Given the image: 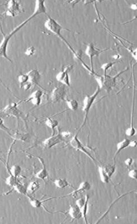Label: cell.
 I'll use <instances>...</instances> for the list:
<instances>
[{"mask_svg": "<svg viewBox=\"0 0 137 224\" xmlns=\"http://www.w3.org/2000/svg\"><path fill=\"white\" fill-rule=\"evenodd\" d=\"M35 2H36V5H35V10L33 14L30 17H28L26 20H25L22 23H21L18 26L16 27L11 33H10L9 34H4L3 32L2 31L4 38L2 42L0 43V57H3L5 58L8 60L10 61L11 63H12V60L10 59L7 54L8 45L11 38L16 33H17L18 31H19V30L23 27L30 20L37 17L38 15H39L42 13H45V14L46 13V6L45 5V1L43 0H38L36 1Z\"/></svg>", "mask_w": 137, "mask_h": 224, "instance_id": "cell-1", "label": "cell"}, {"mask_svg": "<svg viewBox=\"0 0 137 224\" xmlns=\"http://www.w3.org/2000/svg\"><path fill=\"white\" fill-rule=\"evenodd\" d=\"M45 26L48 30L51 31L56 36H58L63 42H64V43L67 46L68 48L75 55V56H76V57L80 60V57L79 56L78 54H77L76 51L72 47V46L69 44V43L65 39L64 37L61 34V31L62 29H63V27H62L59 23H58L57 21H56L54 19L50 17H48L47 20L46 21L45 23Z\"/></svg>", "mask_w": 137, "mask_h": 224, "instance_id": "cell-2", "label": "cell"}, {"mask_svg": "<svg viewBox=\"0 0 137 224\" xmlns=\"http://www.w3.org/2000/svg\"><path fill=\"white\" fill-rule=\"evenodd\" d=\"M101 92L100 88L99 87H97V90L94 92V93L91 96H86L83 102V107H82V110L85 113V117L84 119V122L82 125L81 128H82L85 125L86 123V120L87 119L88 115L89 113V112L91 108L92 105L93 104V102H94L95 100L97 98V96Z\"/></svg>", "mask_w": 137, "mask_h": 224, "instance_id": "cell-3", "label": "cell"}, {"mask_svg": "<svg viewBox=\"0 0 137 224\" xmlns=\"http://www.w3.org/2000/svg\"><path fill=\"white\" fill-rule=\"evenodd\" d=\"M108 49L106 50H100L99 49H97L95 48L94 45L93 43H89L87 46V48L85 50V54L88 55L91 61V71L92 72V75L95 74V72H94V69H93V58L94 56H99L100 54H101L102 52L107 50Z\"/></svg>", "mask_w": 137, "mask_h": 224, "instance_id": "cell-4", "label": "cell"}, {"mask_svg": "<svg viewBox=\"0 0 137 224\" xmlns=\"http://www.w3.org/2000/svg\"><path fill=\"white\" fill-rule=\"evenodd\" d=\"M73 66L72 65H67L63 70L59 72L56 75V79L59 82H61L63 85H66L68 86H70V79L69 73L72 71L73 69Z\"/></svg>", "mask_w": 137, "mask_h": 224, "instance_id": "cell-5", "label": "cell"}, {"mask_svg": "<svg viewBox=\"0 0 137 224\" xmlns=\"http://www.w3.org/2000/svg\"><path fill=\"white\" fill-rule=\"evenodd\" d=\"M21 12L20 5L18 1L10 0L8 2L7 9L5 11V15L11 17H14L18 16Z\"/></svg>", "mask_w": 137, "mask_h": 224, "instance_id": "cell-6", "label": "cell"}, {"mask_svg": "<svg viewBox=\"0 0 137 224\" xmlns=\"http://www.w3.org/2000/svg\"><path fill=\"white\" fill-rule=\"evenodd\" d=\"M65 94V88L64 85H60L56 87L53 90L50 96V99L52 102H57L58 101L64 100Z\"/></svg>", "mask_w": 137, "mask_h": 224, "instance_id": "cell-7", "label": "cell"}, {"mask_svg": "<svg viewBox=\"0 0 137 224\" xmlns=\"http://www.w3.org/2000/svg\"><path fill=\"white\" fill-rule=\"evenodd\" d=\"M3 113L9 116L17 118L18 119L19 118H22L23 113L17 108V104L16 103H11L8 105L2 111Z\"/></svg>", "mask_w": 137, "mask_h": 224, "instance_id": "cell-8", "label": "cell"}, {"mask_svg": "<svg viewBox=\"0 0 137 224\" xmlns=\"http://www.w3.org/2000/svg\"><path fill=\"white\" fill-rule=\"evenodd\" d=\"M70 144H71V146L72 147H73L74 149H75L76 150H80V151L84 153L86 155H87L93 161H96L95 159H94V158L92 156L91 154L87 150V149L84 147V146H83L82 143L80 141V140L79 139L77 135H75L72 138V139L70 141Z\"/></svg>", "mask_w": 137, "mask_h": 224, "instance_id": "cell-9", "label": "cell"}, {"mask_svg": "<svg viewBox=\"0 0 137 224\" xmlns=\"http://www.w3.org/2000/svg\"><path fill=\"white\" fill-rule=\"evenodd\" d=\"M63 141L62 135L59 133L56 135H52L51 137L47 138L43 142V146L46 149H51L55 145L60 143Z\"/></svg>", "mask_w": 137, "mask_h": 224, "instance_id": "cell-10", "label": "cell"}, {"mask_svg": "<svg viewBox=\"0 0 137 224\" xmlns=\"http://www.w3.org/2000/svg\"><path fill=\"white\" fill-rule=\"evenodd\" d=\"M43 96V92L40 90H37L34 92L27 100H25L26 102H30L34 105L38 106L41 104L42 97Z\"/></svg>", "mask_w": 137, "mask_h": 224, "instance_id": "cell-11", "label": "cell"}, {"mask_svg": "<svg viewBox=\"0 0 137 224\" xmlns=\"http://www.w3.org/2000/svg\"><path fill=\"white\" fill-rule=\"evenodd\" d=\"M68 213L73 220H79V219L82 217V210H81L80 208L76 204L70 205Z\"/></svg>", "mask_w": 137, "mask_h": 224, "instance_id": "cell-12", "label": "cell"}, {"mask_svg": "<svg viewBox=\"0 0 137 224\" xmlns=\"http://www.w3.org/2000/svg\"><path fill=\"white\" fill-rule=\"evenodd\" d=\"M28 77V82L32 84L39 85L40 79V75L37 70H32L26 73Z\"/></svg>", "mask_w": 137, "mask_h": 224, "instance_id": "cell-13", "label": "cell"}, {"mask_svg": "<svg viewBox=\"0 0 137 224\" xmlns=\"http://www.w3.org/2000/svg\"><path fill=\"white\" fill-rule=\"evenodd\" d=\"M90 189H91V184L88 181H85L82 182L80 184V186H79V188H77V189L73 191L71 195H72V197L75 198V197H77L78 195L84 192L88 191Z\"/></svg>", "mask_w": 137, "mask_h": 224, "instance_id": "cell-14", "label": "cell"}, {"mask_svg": "<svg viewBox=\"0 0 137 224\" xmlns=\"http://www.w3.org/2000/svg\"><path fill=\"white\" fill-rule=\"evenodd\" d=\"M38 158L40 160L41 164H42L43 168L41 170H40L39 172H37L36 175H35V177L39 179L44 180L48 176V173H47V171L46 170V165H45V163L44 162V160L42 158H41L40 157H38Z\"/></svg>", "mask_w": 137, "mask_h": 224, "instance_id": "cell-15", "label": "cell"}, {"mask_svg": "<svg viewBox=\"0 0 137 224\" xmlns=\"http://www.w3.org/2000/svg\"><path fill=\"white\" fill-rule=\"evenodd\" d=\"M130 142V140L128 139H124L123 141H121L117 144V151L115 154L114 158L117 156V155L121 152L122 150L126 149L128 147L129 143Z\"/></svg>", "mask_w": 137, "mask_h": 224, "instance_id": "cell-16", "label": "cell"}, {"mask_svg": "<svg viewBox=\"0 0 137 224\" xmlns=\"http://www.w3.org/2000/svg\"><path fill=\"white\" fill-rule=\"evenodd\" d=\"M40 187V186L39 182H38L37 181H32L28 186V188H27V193L28 194L32 195L35 192H36Z\"/></svg>", "mask_w": 137, "mask_h": 224, "instance_id": "cell-17", "label": "cell"}, {"mask_svg": "<svg viewBox=\"0 0 137 224\" xmlns=\"http://www.w3.org/2000/svg\"><path fill=\"white\" fill-rule=\"evenodd\" d=\"M45 124L47 127H48L49 128H50L52 130V131H53V135H54L55 134V128L59 125L58 121L56 119H52L51 118L47 117L46 119V122H45Z\"/></svg>", "mask_w": 137, "mask_h": 224, "instance_id": "cell-18", "label": "cell"}, {"mask_svg": "<svg viewBox=\"0 0 137 224\" xmlns=\"http://www.w3.org/2000/svg\"><path fill=\"white\" fill-rule=\"evenodd\" d=\"M102 167V169L104 171L105 173L106 174V175L109 178H111V177L113 176V175L115 172V171H116L115 166L114 165L106 164H105Z\"/></svg>", "mask_w": 137, "mask_h": 224, "instance_id": "cell-19", "label": "cell"}, {"mask_svg": "<svg viewBox=\"0 0 137 224\" xmlns=\"http://www.w3.org/2000/svg\"><path fill=\"white\" fill-rule=\"evenodd\" d=\"M54 183L57 188L60 189H63L70 186L67 180L62 178H58L55 179Z\"/></svg>", "mask_w": 137, "mask_h": 224, "instance_id": "cell-20", "label": "cell"}, {"mask_svg": "<svg viewBox=\"0 0 137 224\" xmlns=\"http://www.w3.org/2000/svg\"><path fill=\"white\" fill-rule=\"evenodd\" d=\"M86 196V201L83 206L82 208L81 209L82 212V217L84 218V220L85 221V224H88V220H87V212H88V201H89V196L88 195H85Z\"/></svg>", "mask_w": 137, "mask_h": 224, "instance_id": "cell-21", "label": "cell"}, {"mask_svg": "<svg viewBox=\"0 0 137 224\" xmlns=\"http://www.w3.org/2000/svg\"><path fill=\"white\" fill-rule=\"evenodd\" d=\"M12 137L14 139H16V140L26 142V141H28L29 139V134L27 133H21L17 132L13 135Z\"/></svg>", "mask_w": 137, "mask_h": 224, "instance_id": "cell-22", "label": "cell"}, {"mask_svg": "<svg viewBox=\"0 0 137 224\" xmlns=\"http://www.w3.org/2000/svg\"><path fill=\"white\" fill-rule=\"evenodd\" d=\"M13 188L16 191H17L20 194L26 195L27 193V188H26L23 185H22L21 183H20L19 181H18L13 186Z\"/></svg>", "mask_w": 137, "mask_h": 224, "instance_id": "cell-23", "label": "cell"}, {"mask_svg": "<svg viewBox=\"0 0 137 224\" xmlns=\"http://www.w3.org/2000/svg\"><path fill=\"white\" fill-rule=\"evenodd\" d=\"M99 175H100V177L101 181L102 183H105V184L108 183L110 178H109L106 175V174L105 173L102 166H100L99 167Z\"/></svg>", "mask_w": 137, "mask_h": 224, "instance_id": "cell-24", "label": "cell"}, {"mask_svg": "<svg viewBox=\"0 0 137 224\" xmlns=\"http://www.w3.org/2000/svg\"><path fill=\"white\" fill-rule=\"evenodd\" d=\"M67 105L68 108L71 109L72 111H76L78 109L79 107V104L78 102L75 100H67L66 101Z\"/></svg>", "mask_w": 137, "mask_h": 224, "instance_id": "cell-25", "label": "cell"}, {"mask_svg": "<svg viewBox=\"0 0 137 224\" xmlns=\"http://www.w3.org/2000/svg\"><path fill=\"white\" fill-rule=\"evenodd\" d=\"M10 171L11 175L14 176V177L17 178L18 175H19L20 173L21 172L22 169L19 165L15 164V165H13V166H11Z\"/></svg>", "mask_w": 137, "mask_h": 224, "instance_id": "cell-26", "label": "cell"}, {"mask_svg": "<svg viewBox=\"0 0 137 224\" xmlns=\"http://www.w3.org/2000/svg\"><path fill=\"white\" fill-rule=\"evenodd\" d=\"M29 201H30V204H31V206L35 208H40L42 206V203H43V201L35 199V198L31 197H29Z\"/></svg>", "mask_w": 137, "mask_h": 224, "instance_id": "cell-27", "label": "cell"}, {"mask_svg": "<svg viewBox=\"0 0 137 224\" xmlns=\"http://www.w3.org/2000/svg\"><path fill=\"white\" fill-rule=\"evenodd\" d=\"M18 80L21 88L24 84H25L26 83L28 82V75L27 74L20 75L18 76Z\"/></svg>", "mask_w": 137, "mask_h": 224, "instance_id": "cell-28", "label": "cell"}, {"mask_svg": "<svg viewBox=\"0 0 137 224\" xmlns=\"http://www.w3.org/2000/svg\"><path fill=\"white\" fill-rule=\"evenodd\" d=\"M18 181L17 179V178L16 177H14V176L13 175H10L6 179V184L8 186H12L13 187Z\"/></svg>", "mask_w": 137, "mask_h": 224, "instance_id": "cell-29", "label": "cell"}, {"mask_svg": "<svg viewBox=\"0 0 137 224\" xmlns=\"http://www.w3.org/2000/svg\"><path fill=\"white\" fill-rule=\"evenodd\" d=\"M116 63V62H109V63H105L103 65H102V66L101 67V68L103 70L104 72V75H106V71L108 70V69L112 67V66L114 65Z\"/></svg>", "mask_w": 137, "mask_h": 224, "instance_id": "cell-30", "label": "cell"}, {"mask_svg": "<svg viewBox=\"0 0 137 224\" xmlns=\"http://www.w3.org/2000/svg\"><path fill=\"white\" fill-rule=\"evenodd\" d=\"M86 199H87V198H86V196H85V198H80L76 200V204L80 208V209L84 206L85 201H86Z\"/></svg>", "mask_w": 137, "mask_h": 224, "instance_id": "cell-31", "label": "cell"}, {"mask_svg": "<svg viewBox=\"0 0 137 224\" xmlns=\"http://www.w3.org/2000/svg\"><path fill=\"white\" fill-rule=\"evenodd\" d=\"M136 133V130L134 128V127H130L128 129H126L125 132V134L128 137H132L134 136Z\"/></svg>", "mask_w": 137, "mask_h": 224, "instance_id": "cell-32", "label": "cell"}, {"mask_svg": "<svg viewBox=\"0 0 137 224\" xmlns=\"http://www.w3.org/2000/svg\"><path fill=\"white\" fill-rule=\"evenodd\" d=\"M35 48L33 46H31L27 48L25 52V54L28 56H31L35 54Z\"/></svg>", "mask_w": 137, "mask_h": 224, "instance_id": "cell-33", "label": "cell"}, {"mask_svg": "<svg viewBox=\"0 0 137 224\" xmlns=\"http://www.w3.org/2000/svg\"><path fill=\"white\" fill-rule=\"evenodd\" d=\"M128 176L133 179H137V170L132 169L128 171Z\"/></svg>", "mask_w": 137, "mask_h": 224, "instance_id": "cell-34", "label": "cell"}, {"mask_svg": "<svg viewBox=\"0 0 137 224\" xmlns=\"http://www.w3.org/2000/svg\"><path fill=\"white\" fill-rule=\"evenodd\" d=\"M133 163H134V159L132 158H128L125 161V164L128 167H130Z\"/></svg>", "mask_w": 137, "mask_h": 224, "instance_id": "cell-35", "label": "cell"}, {"mask_svg": "<svg viewBox=\"0 0 137 224\" xmlns=\"http://www.w3.org/2000/svg\"><path fill=\"white\" fill-rule=\"evenodd\" d=\"M61 135H62V138H63V139H64V138H70L71 137V133H70V132H63V133H62L61 134Z\"/></svg>", "mask_w": 137, "mask_h": 224, "instance_id": "cell-36", "label": "cell"}, {"mask_svg": "<svg viewBox=\"0 0 137 224\" xmlns=\"http://www.w3.org/2000/svg\"><path fill=\"white\" fill-rule=\"evenodd\" d=\"M0 129H4V130H5L6 132L8 131V130H9L4 125V121H3V119H2L1 117H0Z\"/></svg>", "mask_w": 137, "mask_h": 224, "instance_id": "cell-37", "label": "cell"}, {"mask_svg": "<svg viewBox=\"0 0 137 224\" xmlns=\"http://www.w3.org/2000/svg\"><path fill=\"white\" fill-rule=\"evenodd\" d=\"M137 146V141H131L130 140V142L129 143V145H128V147H136Z\"/></svg>", "mask_w": 137, "mask_h": 224, "instance_id": "cell-38", "label": "cell"}, {"mask_svg": "<svg viewBox=\"0 0 137 224\" xmlns=\"http://www.w3.org/2000/svg\"><path fill=\"white\" fill-rule=\"evenodd\" d=\"M0 81H1V82H2V84H3V85H5V84H4V82H2V80H1V79H0Z\"/></svg>", "mask_w": 137, "mask_h": 224, "instance_id": "cell-39", "label": "cell"}]
</instances>
